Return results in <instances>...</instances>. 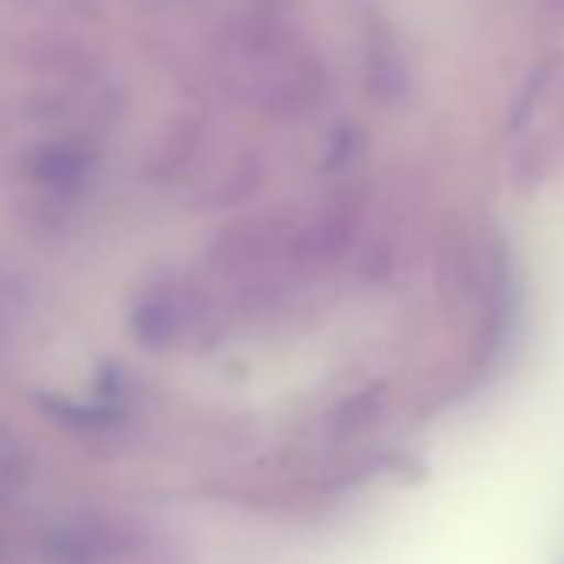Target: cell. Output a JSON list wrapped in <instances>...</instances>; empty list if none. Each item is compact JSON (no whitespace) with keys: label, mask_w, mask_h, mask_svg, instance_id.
<instances>
[{"label":"cell","mask_w":564,"mask_h":564,"mask_svg":"<svg viewBox=\"0 0 564 564\" xmlns=\"http://www.w3.org/2000/svg\"><path fill=\"white\" fill-rule=\"evenodd\" d=\"M199 140H203L199 117L183 113V117L170 120V127L160 133L156 150L150 153V173L153 176H173V173H180L193 160V153L199 150Z\"/></svg>","instance_id":"5b68a950"},{"label":"cell","mask_w":564,"mask_h":564,"mask_svg":"<svg viewBox=\"0 0 564 564\" xmlns=\"http://www.w3.org/2000/svg\"><path fill=\"white\" fill-rule=\"evenodd\" d=\"M11 57L34 84L100 87L107 80L104 54L74 31H31L14 41Z\"/></svg>","instance_id":"7a4b0ae2"},{"label":"cell","mask_w":564,"mask_h":564,"mask_svg":"<svg viewBox=\"0 0 564 564\" xmlns=\"http://www.w3.org/2000/svg\"><path fill=\"white\" fill-rule=\"evenodd\" d=\"M544 11H547V14H561V18H564V0H544Z\"/></svg>","instance_id":"9c48e42d"},{"label":"cell","mask_w":564,"mask_h":564,"mask_svg":"<svg viewBox=\"0 0 564 564\" xmlns=\"http://www.w3.org/2000/svg\"><path fill=\"white\" fill-rule=\"evenodd\" d=\"M557 67H561V54H547V57H541V61L531 67V74L524 77V84H521V90H518V97H514L511 127H521V123L531 117V110L541 104L547 84L554 80V70H557Z\"/></svg>","instance_id":"8992f818"},{"label":"cell","mask_w":564,"mask_h":564,"mask_svg":"<svg viewBox=\"0 0 564 564\" xmlns=\"http://www.w3.org/2000/svg\"><path fill=\"white\" fill-rule=\"evenodd\" d=\"M100 140L104 137L80 127L51 130L14 156L11 176L31 219L57 223L77 203L100 163Z\"/></svg>","instance_id":"6da1fadb"},{"label":"cell","mask_w":564,"mask_h":564,"mask_svg":"<svg viewBox=\"0 0 564 564\" xmlns=\"http://www.w3.org/2000/svg\"><path fill=\"white\" fill-rule=\"evenodd\" d=\"M4 296H8V279H4V269H0V306H4Z\"/></svg>","instance_id":"30bf717a"},{"label":"cell","mask_w":564,"mask_h":564,"mask_svg":"<svg viewBox=\"0 0 564 564\" xmlns=\"http://www.w3.org/2000/svg\"><path fill=\"white\" fill-rule=\"evenodd\" d=\"M11 4H21V8H34V11H44V8H51V0H11Z\"/></svg>","instance_id":"ba28073f"},{"label":"cell","mask_w":564,"mask_h":564,"mask_svg":"<svg viewBox=\"0 0 564 564\" xmlns=\"http://www.w3.org/2000/svg\"><path fill=\"white\" fill-rule=\"evenodd\" d=\"M329 87L326 64L316 61L313 54H303L286 67V74H279L269 90H265V107L282 110V113H300L310 110Z\"/></svg>","instance_id":"3957f363"},{"label":"cell","mask_w":564,"mask_h":564,"mask_svg":"<svg viewBox=\"0 0 564 564\" xmlns=\"http://www.w3.org/2000/svg\"><path fill=\"white\" fill-rule=\"evenodd\" d=\"M0 140H4V113H0Z\"/></svg>","instance_id":"8fae6325"},{"label":"cell","mask_w":564,"mask_h":564,"mask_svg":"<svg viewBox=\"0 0 564 564\" xmlns=\"http://www.w3.org/2000/svg\"><path fill=\"white\" fill-rule=\"evenodd\" d=\"M405 61L395 47V34L386 24H369L366 34V87L372 100H395L405 94Z\"/></svg>","instance_id":"277c9868"},{"label":"cell","mask_w":564,"mask_h":564,"mask_svg":"<svg viewBox=\"0 0 564 564\" xmlns=\"http://www.w3.org/2000/svg\"><path fill=\"white\" fill-rule=\"evenodd\" d=\"M51 11H61L67 18H77V21H100L104 18V4L100 0H51Z\"/></svg>","instance_id":"52a82bcc"}]
</instances>
